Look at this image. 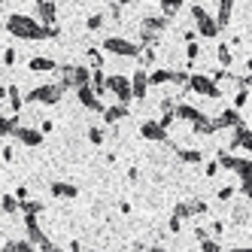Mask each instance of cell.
Segmentation results:
<instances>
[{
  "label": "cell",
  "instance_id": "cell-1",
  "mask_svg": "<svg viewBox=\"0 0 252 252\" xmlns=\"http://www.w3.org/2000/svg\"><path fill=\"white\" fill-rule=\"evenodd\" d=\"M6 31L12 33V37L19 40H58L61 37V28H46L40 25L37 19H31V15H22V12H12L6 15Z\"/></svg>",
  "mask_w": 252,
  "mask_h": 252
},
{
  "label": "cell",
  "instance_id": "cell-2",
  "mask_svg": "<svg viewBox=\"0 0 252 252\" xmlns=\"http://www.w3.org/2000/svg\"><path fill=\"white\" fill-rule=\"evenodd\" d=\"M191 19H194V31L201 33V37H207V40H213L216 33L222 31V28H219V22H216L213 15L201 6V3H194V6H191Z\"/></svg>",
  "mask_w": 252,
  "mask_h": 252
},
{
  "label": "cell",
  "instance_id": "cell-3",
  "mask_svg": "<svg viewBox=\"0 0 252 252\" xmlns=\"http://www.w3.org/2000/svg\"><path fill=\"white\" fill-rule=\"evenodd\" d=\"M100 49L113 52V55H119V58H140V55H143V52H140L143 46L134 43V40H125V37H106Z\"/></svg>",
  "mask_w": 252,
  "mask_h": 252
},
{
  "label": "cell",
  "instance_id": "cell-4",
  "mask_svg": "<svg viewBox=\"0 0 252 252\" xmlns=\"http://www.w3.org/2000/svg\"><path fill=\"white\" fill-rule=\"evenodd\" d=\"M64 97V85L61 82H49V85H37V88H31V94H28V103H58Z\"/></svg>",
  "mask_w": 252,
  "mask_h": 252
},
{
  "label": "cell",
  "instance_id": "cell-5",
  "mask_svg": "<svg viewBox=\"0 0 252 252\" xmlns=\"http://www.w3.org/2000/svg\"><path fill=\"white\" fill-rule=\"evenodd\" d=\"M106 92H113L119 103L128 106V103H131V97H134L131 76H125V73H113V76H106Z\"/></svg>",
  "mask_w": 252,
  "mask_h": 252
},
{
  "label": "cell",
  "instance_id": "cell-6",
  "mask_svg": "<svg viewBox=\"0 0 252 252\" xmlns=\"http://www.w3.org/2000/svg\"><path fill=\"white\" fill-rule=\"evenodd\" d=\"M189 88L194 94H204V97H222V88L213 82V76H204V73H191Z\"/></svg>",
  "mask_w": 252,
  "mask_h": 252
},
{
  "label": "cell",
  "instance_id": "cell-7",
  "mask_svg": "<svg viewBox=\"0 0 252 252\" xmlns=\"http://www.w3.org/2000/svg\"><path fill=\"white\" fill-rule=\"evenodd\" d=\"M76 97H79V103L85 106V110H92V113H106V106L100 103V97H97V92H94L92 85L79 88V92H76Z\"/></svg>",
  "mask_w": 252,
  "mask_h": 252
},
{
  "label": "cell",
  "instance_id": "cell-8",
  "mask_svg": "<svg viewBox=\"0 0 252 252\" xmlns=\"http://www.w3.org/2000/svg\"><path fill=\"white\" fill-rule=\"evenodd\" d=\"M55 19H58V6L52 0H37V22L46 28H55Z\"/></svg>",
  "mask_w": 252,
  "mask_h": 252
},
{
  "label": "cell",
  "instance_id": "cell-9",
  "mask_svg": "<svg viewBox=\"0 0 252 252\" xmlns=\"http://www.w3.org/2000/svg\"><path fill=\"white\" fill-rule=\"evenodd\" d=\"M140 137H143V140L164 143V140H167V128H164L161 122H143V125H140Z\"/></svg>",
  "mask_w": 252,
  "mask_h": 252
},
{
  "label": "cell",
  "instance_id": "cell-10",
  "mask_svg": "<svg viewBox=\"0 0 252 252\" xmlns=\"http://www.w3.org/2000/svg\"><path fill=\"white\" fill-rule=\"evenodd\" d=\"M149 73H146V70H134V73H131V88H134V97L137 100H143V97H146V92H149Z\"/></svg>",
  "mask_w": 252,
  "mask_h": 252
},
{
  "label": "cell",
  "instance_id": "cell-11",
  "mask_svg": "<svg viewBox=\"0 0 252 252\" xmlns=\"http://www.w3.org/2000/svg\"><path fill=\"white\" fill-rule=\"evenodd\" d=\"M25 231H28V240L33 246H43L49 240L46 234H43V228H40V222H37V216H25Z\"/></svg>",
  "mask_w": 252,
  "mask_h": 252
},
{
  "label": "cell",
  "instance_id": "cell-12",
  "mask_svg": "<svg viewBox=\"0 0 252 252\" xmlns=\"http://www.w3.org/2000/svg\"><path fill=\"white\" fill-rule=\"evenodd\" d=\"M216 128H243V119H240V113L237 110H222L219 116H216Z\"/></svg>",
  "mask_w": 252,
  "mask_h": 252
},
{
  "label": "cell",
  "instance_id": "cell-13",
  "mask_svg": "<svg viewBox=\"0 0 252 252\" xmlns=\"http://www.w3.org/2000/svg\"><path fill=\"white\" fill-rule=\"evenodd\" d=\"M15 140L25 143V146H40V143H43V131L40 128H25V125H22L19 134H15Z\"/></svg>",
  "mask_w": 252,
  "mask_h": 252
},
{
  "label": "cell",
  "instance_id": "cell-14",
  "mask_svg": "<svg viewBox=\"0 0 252 252\" xmlns=\"http://www.w3.org/2000/svg\"><path fill=\"white\" fill-rule=\"evenodd\" d=\"M49 191L55 194V197H64V201H73V197H79V189H76L73 183H61V179H58V183H52Z\"/></svg>",
  "mask_w": 252,
  "mask_h": 252
},
{
  "label": "cell",
  "instance_id": "cell-15",
  "mask_svg": "<svg viewBox=\"0 0 252 252\" xmlns=\"http://www.w3.org/2000/svg\"><path fill=\"white\" fill-rule=\"evenodd\" d=\"M228 149H246V152H252V131L246 128V125L234 131V140H231Z\"/></svg>",
  "mask_w": 252,
  "mask_h": 252
},
{
  "label": "cell",
  "instance_id": "cell-16",
  "mask_svg": "<svg viewBox=\"0 0 252 252\" xmlns=\"http://www.w3.org/2000/svg\"><path fill=\"white\" fill-rule=\"evenodd\" d=\"M28 70L31 73H55V70H61V67L55 64V58H31Z\"/></svg>",
  "mask_w": 252,
  "mask_h": 252
},
{
  "label": "cell",
  "instance_id": "cell-17",
  "mask_svg": "<svg viewBox=\"0 0 252 252\" xmlns=\"http://www.w3.org/2000/svg\"><path fill=\"white\" fill-rule=\"evenodd\" d=\"M170 25V19H164V15H146L143 19V25H140V31H149V33H161Z\"/></svg>",
  "mask_w": 252,
  "mask_h": 252
},
{
  "label": "cell",
  "instance_id": "cell-18",
  "mask_svg": "<svg viewBox=\"0 0 252 252\" xmlns=\"http://www.w3.org/2000/svg\"><path fill=\"white\" fill-rule=\"evenodd\" d=\"M176 119H186V122H201L204 119V113L197 110V106H191V103H176Z\"/></svg>",
  "mask_w": 252,
  "mask_h": 252
},
{
  "label": "cell",
  "instance_id": "cell-19",
  "mask_svg": "<svg viewBox=\"0 0 252 252\" xmlns=\"http://www.w3.org/2000/svg\"><path fill=\"white\" fill-rule=\"evenodd\" d=\"M125 116H128V106H125V103H113V106H106L103 122H106V125H116V122H122Z\"/></svg>",
  "mask_w": 252,
  "mask_h": 252
},
{
  "label": "cell",
  "instance_id": "cell-20",
  "mask_svg": "<svg viewBox=\"0 0 252 252\" xmlns=\"http://www.w3.org/2000/svg\"><path fill=\"white\" fill-rule=\"evenodd\" d=\"M3 100H9V110H12V113H19V110H22V92H19L15 85L3 88Z\"/></svg>",
  "mask_w": 252,
  "mask_h": 252
},
{
  "label": "cell",
  "instance_id": "cell-21",
  "mask_svg": "<svg viewBox=\"0 0 252 252\" xmlns=\"http://www.w3.org/2000/svg\"><path fill=\"white\" fill-rule=\"evenodd\" d=\"M191 216H197L191 201H179V204L173 207V219H179V222H183V219H191Z\"/></svg>",
  "mask_w": 252,
  "mask_h": 252
},
{
  "label": "cell",
  "instance_id": "cell-22",
  "mask_svg": "<svg viewBox=\"0 0 252 252\" xmlns=\"http://www.w3.org/2000/svg\"><path fill=\"white\" fill-rule=\"evenodd\" d=\"M216 161H219V167H225V170H234V173H237V167H240V158L237 155H231V152H219V158H216Z\"/></svg>",
  "mask_w": 252,
  "mask_h": 252
},
{
  "label": "cell",
  "instance_id": "cell-23",
  "mask_svg": "<svg viewBox=\"0 0 252 252\" xmlns=\"http://www.w3.org/2000/svg\"><path fill=\"white\" fill-rule=\"evenodd\" d=\"M176 158L186 161V164H201V161H204V152H197V149H176Z\"/></svg>",
  "mask_w": 252,
  "mask_h": 252
},
{
  "label": "cell",
  "instance_id": "cell-24",
  "mask_svg": "<svg viewBox=\"0 0 252 252\" xmlns=\"http://www.w3.org/2000/svg\"><path fill=\"white\" fill-rule=\"evenodd\" d=\"M19 128H22V125H19V116H9V119L3 116V119H0V134H3V137H6V134L15 137V134H19Z\"/></svg>",
  "mask_w": 252,
  "mask_h": 252
},
{
  "label": "cell",
  "instance_id": "cell-25",
  "mask_svg": "<svg viewBox=\"0 0 252 252\" xmlns=\"http://www.w3.org/2000/svg\"><path fill=\"white\" fill-rule=\"evenodd\" d=\"M231 9H234V3H231V0H222V3H219V15H216V22H219V28H228V22H231Z\"/></svg>",
  "mask_w": 252,
  "mask_h": 252
},
{
  "label": "cell",
  "instance_id": "cell-26",
  "mask_svg": "<svg viewBox=\"0 0 252 252\" xmlns=\"http://www.w3.org/2000/svg\"><path fill=\"white\" fill-rule=\"evenodd\" d=\"M3 252H33V243L31 240H6Z\"/></svg>",
  "mask_w": 252,
  "mask_h": 252
},
{
  "label": "cell",
  "instance_id": "cell-27",
  "mask_svg": "<svg viewBox=\"0 0 252 252\" xmlns=\"http://www.w3.org/2000/svg\"><path fill=\"white\" fill-rule=\"evenodd\" d=\"M173 73H176V70H152V73H149V82H152V85L173 82Z\"/></svg>",
  "mask_w": 252,
  "mask_h": 252
},
{
  "label": "cell",
  "instance_id": "cell-28",
  "mask_svg": "<svg viewBox=\"0 0 252 252\" xmlns=\"http://www.w3.org/2000/svg\"><path fill=\"white\" fill-rule=\"evenodd\" d=\"M191 128H194V134H216V131H219V128H216V119H207V116L201 122H194Z\"/></svg>",
  "mask_w": 252,
  "mask_h": 252
},
{
  "label": "cell",
  "instance_id": "cell-29",
  "mask_svg": "<svg viewBox=\"0 0 252 252\" xmlns=\"http://www.w3.org/2000/svg\"><path fill=\"white\" fill-rule=\"evenodd\" d=\"M92 88L97 92V97L106 92V76H103V70H94V73H92Z\"/></svg>",
  "mask_w": 252,
  "mask_h": 252
},
{
  "label": "cell",
  "instance_id": "cell-30",
  "mask_svg": "<svg viewBox=\"0 0 252 252\" xmlns=\"http://www.w3.org/2000/svg\"><path fill=\"white\" fill-rule=\"evenodd\" d=\"M43 210H46L43 201H25V204H22V213H25V216H40Z\"/></svg>",
  "mask_w": 252,
  "mask_h": 252
},
{
  "label": "cell",
  "instance_id": "cell-31",
  "mask_svg": "<svg viewBox=\"0 0 252 252\" xmlns=\"http://www.w3.org/2000/svg\"><path fill=\"white\" fill-rule=\"evenodd\" d=\"M179 9H183V3H179V0H164V3H161V12H164V19H173Z\"/></svg>",
  "mask_w": 252,
  "mask_h": 252
},
{
  "label": "cell",
  "instance_id": "cell-32",
  "mask_svg": "<svg viewBox=\"0 0 252 252\" xmlns=\"http://www.w3.org/2000/svg\"><path fill=\"white\" fill-rule=\"evenodd\" d=\"M15 210H22V201L15 194H3V213L9 216V213H15Z\"/></svg>",
  "mask_w": 252,
  "mask_h": 252
},
{
  "label": "cell",
  "instance_id": "cell-33",
  "mask_svg": "<svg viewBox=\"0 0 252 252\" xmlns=\"http://www.w3.org/2000/svg\"><path fill=\"white\" fill-rule=\"evenodd\" d=\"M103 128H97V125H92V128H88V140L94 143V146H103Z\"/></svg>",
  "mask_w": 252,
  "mask_h": 252
},
{
  "label": "cell",
  "instance_id": "cell-34",
  "mask_svg": "<svg viewBox=\"0 0 252 252\" xmlns=\"http://www.w3.org/2000/svg\"><path fill=\"white\" fill-rule=\"evenodd\" d=\"M216 58H219V64H222V67H231V61H234V55H231V49H228V46H219Z\"/></svg>",
  "mask_w": 252,
  "mask_h": 252
},
{
  "label": "cell",
  "instance_id": "cell-35",
  "mask_svg": "<svg viewBox=\"0 0 252 252\" xmlns=\"http://www.w3.org/2000/svg\"><path fill=\"white\" fill-rule=\"evenodd\" d=\"M85 28H88V31H100V28H103V12H94V15H88Z\"/></svg>",
  "mask_w": 252,
  "mask_h": 252
},
{
  "label": "cell",
  "instance_id": "cell-36",
  "mask_svg": "<svg viewBox=\"0 0 252 252\" xmlns=\"http://www.w3.org/2000/svg\"><path fill=\"white\" fill-rule=\"evenodd\" d=\"M88 61H92V70H103V55L97 49H88Z\"/></svg>",
  "mask_w": 252,
  "mask_h": 252
},
{
  "label": "cell",
  "instance_id": "cell-37",
  "mask_svg": "<svg viewBox=\"0 0 252 252\" xmlns=\"http://www.w3.org/2000/svg\"><path fill=\"white\" fill-rule=\"evenodd\" d=\"M237 173H240V179H243V183H246V179H252V161L240 158V167H237Z\"/></svg>",
  "mask_w": 252,
  "mask_h": 252
},
{
  "label": "cell",
  "instance_id": "cell-38",
  "mask_svg": "<svg viewBox=\"0 0 252 252\" xmlns=\"http://www.w3.org/2000/svg\"><path fill=\"white\" fill-rule=\"evenodd\" d=\"M201 252H222V246H219V240H213V237H210V240L201 243Z\"/></svg>",
  "mask_w": 252,
  "mask_h": 252
},
{
  "label": "cell",
  "instance_id": "cell-39",
  "mask_svg": "<svg viewBox=\"0 0 252 252\" xmlns=\"http://www.w3.org/2000/svg\"><path fill=\"white\" fill-rule=\"evenodd\" d=\"M186 55H189V64H191L197 55H201V46H197V43H189V46H186Z\"/></svg>",
  "mask_w": 252,
  "mask_h": 252
},
{
  "label": "cell",
  "instance_id": "cell-40",
  "mask_svg": "<svg viewBox=\"0 0 252 252\" xmlns=\"http://www.w3.org/2000/svg\"><path fill=\"white\" fill-rule=\"evenodd\" d=\"M246 100H249V92H237V94H234V110L246 106Z\"/></svg>",
  "mask_w": 252,
  "mask_h": 252
},
{
  "label": "cell",
  "instance_id": "cell-41",
  "mask_svg": "<svg viewBox=\"0 0 252 252\" xmlns=\"http://www.w3.org/2000/svg\"><path fill=\"white\" fill-rule=\"evenodd\" d=\"M216 197H219V201H231V197H234V189H231V186H222L219 191H216Z\"/></svg>",
  "mask_w": 252,
  "mask_h": 252
},
{
  "label": "cell",
  "instance_id": "cell-42",
  "mask_svg": "<svg viewBox=\"0 0 252 252\" xmlns=\"http://www.w3.org/2000/svg\"><path fill=\"white\" fill-rule=\"evenodd\" d=\"M155 61V49H143V55H140V64H152Z\"/></svg>",
  "mask_w": 252,
  "mask_h": 252
},
{
  "label": "cell",
  "instance_id": "cell-43",
  "mask_svg": "<svg viewBox=\"0 0 252 252\" xmlns=\"http://www.w3.org/2000/svg\"><path fill=\"white\" fill-rule=\"evenodd\" d=\"M3 64H6V67L15 64V49H3Z\"/></svg>",
  "mask_w": 252,
  "mask_h": 252
},
{
  "label": "cell",
  "instance_id": "cell-44",
  "mask_svg": "<svg viewBox=\"0 0 252 252\" xmlns=\"http://www.w3.org/2000/svg\"><path fill=\"white\" fill-rule=\"evenodd\" d=\"M234 222H237V225L246 222V207H237V210H234Z\"/></svg>",
  "mask_w": 252,
  "mask_h": 252
},
{
  "label": "cell",
  "instance_id": "cell-45",
  "mask_svg": "<svg viewBox=\"0 0 252 252\" xmlns=\"http://www.w3.org/2000/svg\"><path fill=\"white\" fill-rule=\"evenodd\" d=\"M173 122H176V110H173V113H164V116H161V125H164V128H170Z\"/></svg>",
  "mask_w": 252,
  "mask_h": 252
},
{
  "label": "cell",
  "instance_id": "cell-46",
  "mask_svg": "<svg viewBox=\"0 0 252 252\" xmlns=\"http://www.w3.org/2000/svg\"><path fill=\"white\" fill-rule=\"evenodd\" d=\"M194 237H197V240L204 243V240H210V231H207V228H201V225H197V228H194Z\"/></svg>",
  "mask_w": 252,
  "mask_h": 252
},
{
  "label": "cell",
  "instance_id": "cell-47",
  "mask_svg": "<svg viewBox=\"0 0 252 252\" xmlns=\"http://www.w3.org/2000/svg\"><path fill=\"white\" fill-rule=\"evenodd\" d=\"M240 194H246L252 201V179H246V183H240Z\"/></svg>",
  "mask_w": 252,
  "mask_h": 252
},
{
  "label": "cell",
  "instance_id": "cell-48",
  "mask_svg": "<svg viewBox=\"0 0 252 252\" xmlns=\"http://www.w3.org/2000/svg\"><path fill=\"white\" fill-rule=\"evenodd\" d=\"M222 231H225V222H213V225H210V234H213V237H219Z\"/></svg>",
  "mask_w": 252,
  "mask_h": 252
},
{
  "label": "cell",
  "instance_id": "cell-49",
  "mask_svg": "<svg viewBox=\"0 0 252 252\" xmlns=\"http://www.w3.org/2000/svg\"><path fill=\"white\" fill-rule=\"evenodd\" d=\"M191 204H194V213H197V216H204V213L210 210V207H207L204 201H191Z\"/></svg>",
  "mask_w": 252,
  "mask_h": 252
},
{
  "label": "cell",
  "instance_id": "cell-50",
  "mask_svg": "<svg viewBox=\"0 0 252 252\" xmlns=\"http://www.w3.org/2000/svg\"><path fill=\"white\" fill-rule=\"evenodd\" d=\"M110 15L113 19H122V3H110Z\"/></svg>",
  "mask_w": 252,
  "mask_h": 252
},
{
  "label": "cell",
  "instance_id": "cell-51",
  "mask_svg": "<svg viewBox=\"0 0 252 252\" xmlns=\"http://www.w3.org/2000/svg\"><path fill=\"white\" fill-rule=\"evenodd\" d=\"M207 176H216V173H219V161H213V164H207V170H204Z\"/></svg>",
  "mask_w": 252,
  "mask_h": 252
},
{
  "label": "cell",
  "instance_id": "cell-52",
  "mask_svg": "<svg viewBox=\"0 0 252 252\" xmlns=\"http://www.w3.org/2000/svg\"><path fill=\"white\" fill-rule=\"evenodd\" d=\"M179 228H183V222H179V219H173V216H170V231H173V234H179Z\"/></svg>",
  "mask_w": 252,
  "mask_h": 252
},
{
  "label": "cell",
  "instance_id": "cell-53",
  "mask_svg": "<svg viewBox=\"0 0 252 252\" xmlns=\"http://www.w3.org/2000/svg\"><path fill=\"white\" fill-rule=\"evenodd\" d=\"M15 197H19V201H22V204H25V201H28V189H25V186H22V189H19V191H15Z\"/></svg>",
  "mask_w": 252,
  "mask_h": 252
},
{
  "label": "cell",
  "instance_id": "cell-54",
  "mask_svg": "<svg viewBox=\"0 0 252 252\" xmlns=\"http://www.w3.org/2000/svg\"><path fill=\"white\" fill-rule=\"evenodd\" d=\"M128 179H131V183H137V179H140V170H137V167H131V170H128Z\"/></svg>",
  "mask_w": 252,
  "mask_h": 252
},
{
  "label": "cell",
  "instance_id": "cell-55",
  "mask_svg": "<svg viewBox=\"0 0 252 252\" xmlns=\"http://www.w3.org/2000/svg\"><path fill=\"white\" fill-rule=\"evenodd\" d=\"M52 128H55V125H52V122H49V119H46V122H43V125H40V131H43V134H49V131H52Z\"/></svg>",
  "mask_w": 252,
  "mask_h": 252
},
{
  "label": "cell",
  "instance_id": "cell-56",
  "mask_svg": "<svg viewBox=\"0 0 252 252\" xmlns=\"http://www.w3.org/2000/svg\"><path fill=\"white\" fill-rule=\"evenodd\" d=\"M3 161H12V146H3Z\"/></svg>",
  "mask_w": 252,
  "mask_h": 252
},
{
  "label": "cell",
  "instance_id": "cell-57",
  "mask_svg": "<svg viewBox=\"0 0 252 252\" xmlns=\"http://www.w3.org/2000/svg\"><path fill=\"white\" fill-rule=\"evenodd\" d=\"M70 252H82V246H79V240H73V243H70Z\"/></svg>",
  "mask_w": 252,
  "mask_h": 252
},
{
  "label": "cell",
  "instance_id": "cell-58",
  "mask_svg": "<svg viewBox=\"0 0 252 252\" xmlns=\"http://www.w3.org/2000/svg\"><path fill=\"white\" fill-rule=\"evenodd\" d=\"M146 252H167V249H164V246H149Z\"/></svg>",
  "mask_w": 252,
  "mask_h": 252
},
{
  "label": "cell",
  "instance_id": "cell-59",
  "mask_svg": "<svg viewBox=\"0 0 252 252\" xmlns=\"http://www.w3.org/2000/svg\"><path fill=\"white\" fill-rule=\"evenodd\" d=\"M231 252H252V249H249V246H234Z\"/></svg>",
  "mask_w": 252,
  "mask_h": 252
},
{
  "label": "cell",
  "instance_id": "cell-60",
  "mask_svg": "<svg viewBox=\"0 0 252 252\" xmlns=\"http://www.w3.org/2000/svg\"><path fill=\"white\" fill-rule=\"evenodd\" d=\"M246 70H249V76H252V58H249V61H246Z\"/></svg>",
  "mask_w": 252,
  "mask_h": 252
},
{
  "label": "cell",
  "instance_id": "cell-61",
  "mask_svg": "<svg viewBox=\"0 0 252 252\" xmlns=\"http://www.w3.org/2000/svg\"><path fill=\"white\" fill-rule=\"evenodd\" d=\"M88 252H100V249H88Z\"/></svg>",
  "mask_w": 252,
  "mask_h": 252
},
{
  "label": "cell",
  "instance_id": "cell-62",
  "mask_svg": "<svg viewBox=\"0 0 252 252\" xmlns=\"http://www.w3.org/2000/svg\"><path fill=\"white\" fill-rule=\"evenodd\" d=\"M249 88H252V76H249Z\"/></svg>",
  "mask_w": 252,
  "mask_h": 252
}]
</instances>
